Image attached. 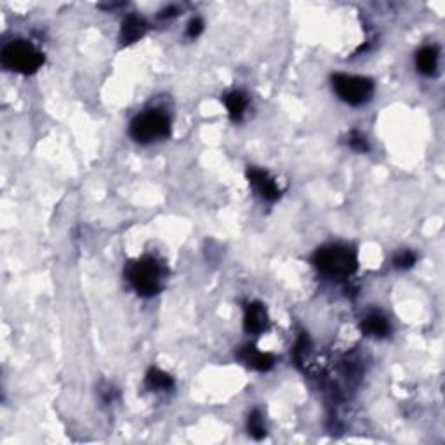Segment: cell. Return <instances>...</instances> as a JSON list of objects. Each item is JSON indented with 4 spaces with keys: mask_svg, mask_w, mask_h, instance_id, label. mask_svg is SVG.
I'll list each match as a JSON object with an SVG mask.
<instances>
[{
    "mask_svg": "<svg viewBox=\"0 0 445 445\" xmlns=\"http://www.w3.org/2000/svg\"><path fill=\"white\" fill-rule=\"evenodd\" d=\"M333 87L339 100L349 107H362L369 103L374 94V82L367 77L338 73L333 77Z\"/></svg>",
    "mask_w": 445,
    "mask_h": 445,
    "instance_id": "obj_5",
    "label": "cell"
},
{
    "mask_svg": "<svg viewBox=\"0 0 445 445\" xmlns=\"http://www.w3.org/2000/svg\"><path fill=\"white\" fill-rule=\"evenodd\" d=\"M270 326V317L263 303L250 301L243 308V329L247 334H261Z\"/></svg>",
    "mask_w": 445,
    "mask_h": 445,
    "instance_id": "obj_7",
    "label": "cell"
},
{
    "mask_svg": "<svg viewBox=\"0 0 445 445\" xmlns=\"http://www.w3.org/2000/svg\"><path fill=\"white\" fill-rule=\"evenodd\" d=\"M362 331L372 338H386L391 331L390 320L381 312H372L362 320Z\"/></svg>",
    "mask_w": 445,
    "mask_h": 445,
    "instance_id": "obj_10",
    "label": "cell"
},
{
    "mask_svg": "<svg viewBox=\"0 0 445 445\" xmlns=\"http://www.w3.org/2000/svg\"><path fill=\"white\" fill-rule=\"evenodd\" d=\"M348 144L352 150L359 151V153L369 151V141H367V137L363 136L360 130H352V133L348 134Z\"/></svg>",
    "mask_w": 445,
    "mask_h": 445,
    "instance_id": "obj_16",
    "label": "cell"
},
{
    "mask_svg": "<svg viewBox=\"0 0 445 445\" xmlns=\"http://www.w3.org/2000/svg\"><path fill=\"white\" fill-rule=\"evenodd\" d=\"M144 384H146L148 390L151 391H167L174 386V379H172L171 374L164 372L160 369H150L144 377Z\"/></svg>",
    "mask_w": 445,
    "mask_h": 445,
    "instance_id": "obj_13",
    "label": "cell"
},
{
    "mask_svg": "<svg viewBox=\"0 0 445 445\" xmlns=\"http://www.w3.org/2000/svg\"><path fill=\"white\" fill-rule=\"evenodd\" d=\"M225 105L226 110H228L229 119H232L233 122H240L243 113H246L247 105H249V100H247V96L242 91H232V93L225 96Z\"/></svg>",
    "mask_w": 445,
    "mask_h": 445,
    "instance_id": "obj_12",
    "label": "cell"
},
{
    "mask_svg": "<svg viewBox=\"0 0 445 445\" xmlns=\"http://www.w3.org/2000/svg\"><path fill=\"white\" fill-rule=\"evenodd\" d=\"M239 359L246 363L247 367L254 370H259V372H268L270 369H273L275 365V356L271 353L259 352L256 346L247 345L243 346L239 352Z\"/></svg>",
    "mask_w": 445,
    "mask_h": 445,
    "instance_id": "obj_8",
    "label": "cell"
},
{
    "mask_svg": "<svg viewBox=\"0 0 445 445\" xmlns=\"http://www.w3.org/2000/svg\"><path fill=\"white\" fill-rule=\"evenodd\" d=\"M247 430H249V435L256 440L266 437V426H264L263 416H261L259 411L250 412L249 419H247Z\"/></svg>",
    "mask_w": 445,
    "mask_h": 445,
    "instance_id": "obj_14",
    "label": "cell"
},
{
    "mask_svg": "<svg viewBox=\"0 0 445 445\" xmlns=\"http://www.w3.org/2000/svg\"><path fill=\"white\" fill-rule=\"evenodd\" d=\"M129 133L134 141L141 144H150L160 141L171 134V120L165 113L158 110H146L134 116Z\"/></svg>",
    "mask_w": 445,
    "mask_h": 445,
    "instance_id": "obj_4",
    "label": "cell"
},
{
    "mask_svg": "<svg viewBox=\"0 0 445 445\" xmlns=\"http://www.w3.org/2000/svg\"><path fill=\"white\" fill-rule=\"evenodd\" d=\"M416 66H418L419 73L432 77L439 66V49L435 45H425L419 49L416 54Z\"/></svg>",
    "mask_w": 445,
    "mask_h": 445,
    "instance_id": "obj_11",
    "label": "cell"
},
{
    "mask_svg": "<svg viewBox=\"0 0 445 445\" xmlns=\"http://www.w3.org/2000/svg\"><path fill=\"white\" fill-rule=\"evenodd\" d=\"M2 59L3 68L10 70V72L23 73H35L42 65H44V54L33 47L30 42L24 40H14L7 44L2 49Z\"/></svg>",
    "mask_w": 445,
    "mask_h": 445,
    "instance_id": "obj_3",
    "label": "cell"
},
{
    "mask_svg": "<svg viewBox=\"0 0 445 445\" xmlns=\"http://www.w3.org/2000/svg\"><path fill=\"white\" fill-rule=\"evenodd\" d=\"M204 31V21L200 17H193L192 21L188 23V28H186V35L190 38H197L200 33Z\"/></svg>",
    "mask_w": 445,
    "mask_h": 445,
    "instance_id": "obj_17",
    "label": "cell"
},
{
    "mask_svg": "<svg viewBox=\"0 0 445 445\" xmlns=\"http://www.w3.org/2000/svg\"><path fill=\"white\" fill-rule=\"evenodd\" d=\"M247 179H249L250 186L254 188V192L261 197L266 202H275V200L280 199V188H278L277 181L268 174L266 171L257 167H249L247 171Z\"/></svg>",
    "mask_w": 445,
    "mask_h": 445,
    "instance_id": "obj_6",
    "label": "cell"
},
{
    "mask_svg": "<svg viewBox=\"0 0 445 445\" xmlns=\"http://www.w3.org/2000/svg\"><path fill=\"white\" fill-rule=\"evenodd\" d=\"M313 264L326 277L348 278L359 268V257L353 247L345 243H331L320 247L313 254Z\"/></svg>",
    "mask_w": 445,
    "mask_h": 445,
    "instance_id": "obj_1",
    "label": "cell"
},
{
    "mask_svg": "<svg viewBox=\"0 0 445 445\" xmlns=\"http://www.w3.org/2000/svg\"><path fill=\"white\" fill-rule=\"evenodd\" d=\"M416 264V254L412 250H400V252L395 254L393 257V266L397 270H409Z\"/></svg>",
    "mask_w": 445,
    "mask_h": 445,
    "instance_id": "obj_15",
    "label": "cell"
},
{
    "mask_svg": "<svg viewBox=\"0 0 445 445\" xmlns=\"http://www.w3.org/2000/svg\"><path fill=\"white\" fill-rule=\"evenodd\" d=\"M146 30H148V24L143 17L136 16V14H129V16L122 21V28H120V42H122V45L134 44V42L139 40V38L143 37Z\"/></svg>",
    "mask_w": 445,
    "mask_h": 445,
    "instance_id": "obj_9",
    "label": "cell"
},
{
    "mask_svg": "<svg viewBox=\"0 0 445 445\" xmlns=\"http://www.w3.org/2000/svg\"><path fill=\"white\" fill-rule=\"evenodd\" d=\"M126 277L130 287L137 294L150 298V296H155L160 292L164 270H162V264L155 257L144 256L139 257V259L130 261L127 264Z\"/></svg>",
    "mask_w": 445,
    "mask_h": 445,
    "instance_id": "obj_2",
    "label": "cell"
},
{
    "mask_svg": "<svg viewBox=\"0 0 445 445\" xmlns=\"http://www.w3.org/2000/svg\"><path fill=\"white\" fill-rule=\"evenodd\" d=\"M176 13H178V9H176V7H167L165 10H162L160 17H172V16H176Z\"/></svg>",
    "mask_w": 445,
    "mask_h": 445,
    "instance_id": "obj_18",
    "label": "cell"
}]
</instances>
